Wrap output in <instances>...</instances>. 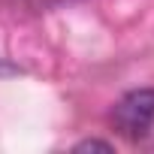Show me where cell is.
<instances>
[{"label": "cell", "instance_id": "6da1fadb", "mask_svg": "<svg viewBox=\"0 0 154 154\" xmlns=\"http://www.w3.org/2000/svg\"><path fill=\"white\" fill-rule=\"evenodd\" d=\"M112 127L130 145L154 148V88H136L124 94L112 109Z\"/></svg>", "mask_w": 154, "mask_h": 154}, {"label": "cell", "instance_id": "7a4b0ae2", "mask_svg": "<svg viewBox=\"0 0 154 154\" xmlns=\"http://www.w3.org/2000/svg\"><path fill=\"white\" fill-rule=\"evenodd\" d=\"M75 154H82V151H103V154H112L115 148H112V142H103V139H85V142H79L72 148Z\"/></svg>", "mask_w": 154, "mask_h": 154}]
</instances>
